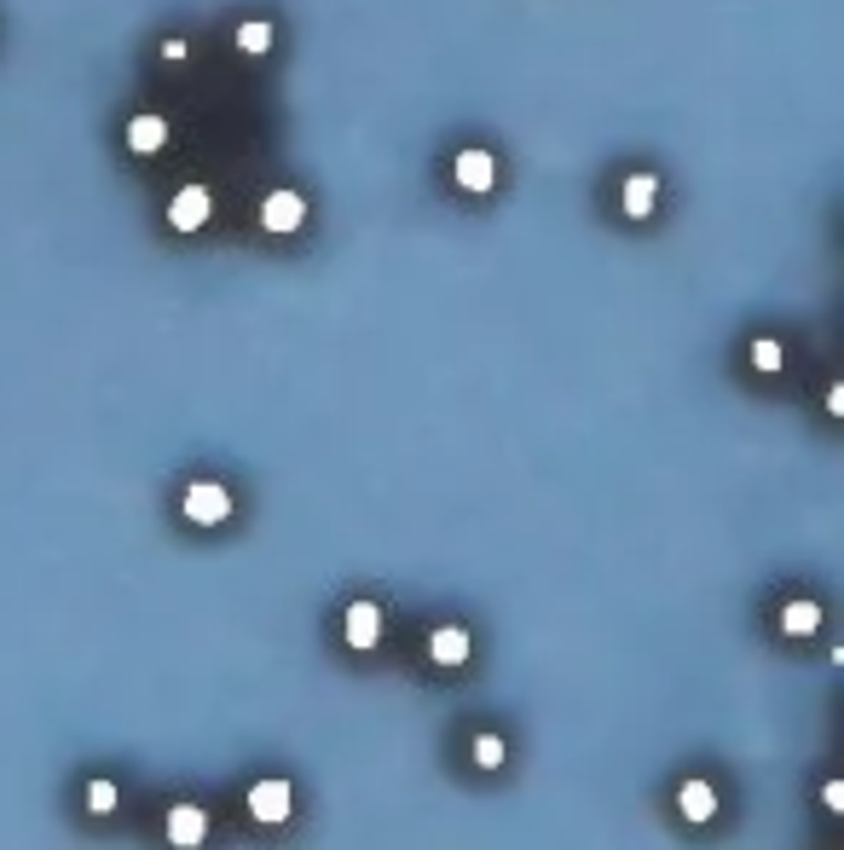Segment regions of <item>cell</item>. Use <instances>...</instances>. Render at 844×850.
Returning <instances> with one entry per match:
<instances>
[{"label": "cell", "instance_id": "1", "mask_svg": "<svg viewBox=\"0 0 844 850\" xmlns=\"http://www.w3.org/2000/svg\"><path fill=\"white\" fill-rule=\"evenodd\" d=\"M290 810H295L290 781H254V787H249V816H254V821L278 828V821H290Z\"/></svg>", "mask_w": 844, "mask_h": 850}, {"label": "cell", "instance_id": "2", "mask_svg": "<svg viewBox=\"0 0 844 850\" xmlns=\"http://www.w3.org/2000/svg\"><path fill=\"white\" fill-rule=\"evenodd\" d=\"M301 220H306V197H301V191H267V203H261V226L272 231V238H290Z\"/></svg>", "mask_w": 844, "mask_h": 850}, {"label": "cell", "instance_id": "3", "mask_svg": "<svg viewBox=\"0 0 844 850\" xmlns=\"http://www.w3.org/2000/svg\"><path fill=\"white\" fill-rule=\"evenodd\" d=\"M186 515L197 527H215V521H226L232 515V493L226 486H215V480H197L191 493H186Z\"/></svg>", "mask_w": 844, "mask_h": 850}, {"label": "cell", "instance_id": "4", "mask_svg": "<svg viewBox=\"0 0 844 850\" xmlns=\"http://www.w3.org/2000/svg\"><path fill=\"white\" fill-rule=\"evenodd\" d=\"M209 209H215V197L202 191V186H180V191H174V203H168V226L174 231H197L202 220H209Z\"/></svg>", "mask_w": 844, "mask_h": 850}, {"label": "cell", "instance_id": "5", "mask_svg": "<svg viewBox=\"0 0 844 850\" xmlns=\"http://www.w3.org/2000/svg\"><path fill=\"white\" fill-rule=\"evenodd\" d=\"M492 179H498V163H492V151H480V145H469V151H457V186L463 191H492Z\"/></svg>", "mask_w": 844, "mask_h": 850}, {"label": "cell", "instance_id": "6", "mask_svg": "<svg viewBox=\"0 0 844 850\" xmlns=\"http://www.w3.org/2000/svg\"><path fill=\"white\" fill-rule=\"evenodd\" d=\"M202 839H209V816H202L197 805H174V810H168V844L197 850Z\"/></svg>", "mask_w": 844, "mask_h": 850}, {"label": "cell", "instance_id": "7", "mask_svg": "<svg viewBox=\"0 0 844 850\" xmlns=\"http://www.w3.org/2000/svg\"><path fill=\"white\" fill-rule=\"evenodd\" d=\"M469 649H475V642H469L463 625H440V631L428 636V660H434V665H463Z\"/></svg>", "mask_w": 844, "mask_h": 850}, {"label": "cell", "instance_id": "8", "mask_svg": "<svg viewBox=\"0 0 844 850\" xmlns=\"http://www.w3.org/2000/svg\"><path fill=\"white\" fill-rule=\"evenodd\" d=\"M163 145H168V122L163 116H134L127 122V151H134V157H157Z\"/></svg>", "mask_w": 844, "mask_h": 850}, {"label": "cell", "instance_id": "9", "mask_svg": "<svg viewBox=\"0 0 844 850\" xmlns=\"http://www.w3.org/2000/svg\"><path fill=\"white\" fill-rule=\"evenodd\" d=\"M376 636H382V608L376 602H353L347 608V642L353 649H376Z\"/></svg>", "mask_w": 844, "mask_h": 850}, {"label": "cell", "instance_id": "10", "mask_svg": "<svg viewBox=\"0 0 844 850\" xmlns=\"http://www.w3.org/2000/svg\"><path fill=\"white\" fill-rule=\"evenodd\" d=\"M654 197H659V179L654 174H631L625 179V215L631 220H648L654 215Z\"/></svg>", "mask_w": 844, "mask_h": 850}, {"label": "cell", "instance_id": "11", "mask_svg": "<svg viewBox=\"0 0 844 850\" xmlns=\"http://www.w3.org/2000/svg\"><path fill=\"white\" fill-rule=\"evenodd\" d=\"M677 805H683L688 821H711V816H718V792H711L706 781H688V787L677 792Z\"/></svg>", "mask_w": 844, "mask_h": 850}, {"label": "cell", "instance_id": "12", "mask_svg": "<svg viewBox=\"0 0 844 850\" xmlns=\"http://www.w3.org/2000/svg\"><path fill=\"white\" fill-rule=\"evenodd\" d=\"M815 625H822V608H815V602H786V613H781V631H792V636H810Z\"/></svg>", "mask_w": 844, "mask_h": 850}, {"label": "cell", "instance_id": "13", "mask_svg": "<svg viewBox=\"0 0 844 850\" xmlns=\"http://www.w3.org/2000/svg\"><path fill=\"white\" fill-rule=\"evenodd\" d=\"M267 46H272V23H238V53L261 59Z\"/></svg>", "mask_w": 844, "mask_h": 850}, {"label": "cell", "instance_id": "14", "mask_svg": "<svg viewBox=\"0 0 844 850\" xmlns=\"http://www.w3.org/2000/svg\"><path fill=\"white\" fill-rule=\"evenodd\" d=\"M752 365L758 371H781V342H770V336L752 342Z\"/></svg>", "mask_w": 844, "mask_h": 850}, {"label": "cell", "instance_id": "15", "mask_svg": "<svg viewBox=\"0 0 844 850\" xmlns=\"http://www.w3.org/2000/svg\"><path fill=\"white\" fill-rule=\"evenodd\" d=\"M475 758H480L486 769L503 764V740H498V735H480V740H475Z\"/></svg>", "mask_w": 844, "mask_h": 850}, {"label": "cell", "instance_id": "16", "mask_svg": "<svg viewBox=\"0 0 844 850\" xmlns=\"http://www.w3.org/2000/svg\"><path fill=\"white\" fill-rule=\"evenodd\" d=\"M87 805H93V810H116V787H111V781H93V787H87Z\"/></svg>", "mask_w": 844, "mask_h": 850}, {"label": "cell", "instance_id": "17", "mask_svg": "<svg viewBox=\"0 0 844 850\" xmlns=\"http://www.w3.org/2000/svg\"><path fill=\"white\" fill-rule=\"evenodd\" d=\"M822 798H827V810H844V787H838V781H827V792H822Z\"/></svg>", "mask_w": 844, "mask_h": 850}]
</instances>
